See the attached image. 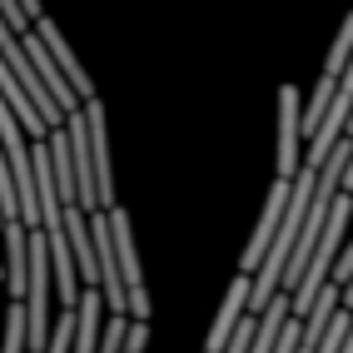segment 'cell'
I'll use <instances>...</instances> for the list:
<instances>
[{"label": "cell", "mask_w": 353, "mask_h": 353, "mask_svg": "<svg viewBox=\"0 0 353 353\" xmlns=\"http://www.w3.org/2000/svg\"><path fill=\"white\" fill-rule=\"evenodd\" d=\"M254 343H259V314L249 309L239 319V328H234V339H229V353H254Z\"/></svg>", "instance_id": "cell-11"}, {"label": "cell", "mask_w": 353, "mask_h": 353, "mask_svg": "<svg viewBox=\"0 0 353 353\" xmlns=\"http://www.w3.org/2000/svg\"><path fill=\"white\" fill-rule=\"evenodd\" d=\"M100 303L110 309V299H105V289L100 284H85V294H80V339H75V348L80 353H100Z\"/></svg>", "instance_id": "cell-7"}, {"label": "cell", "mask_w": 353, "mask_h": 353, "mask_svg": "<svg viewBox=\"0 0 353 353\" xmlns=\"http://www.w3.org/2000/svg\"><path fill=\"white\" fill-rule=\"evenodd\" d=\"M145 348H150V319H134L130 339H125V353H145Z\"/></svg>", "instance_id": "cell-12"}, {"label": "cell", "mask_w": 353, "mask_h": 353, "mask_svg": "<svg viewBox=\"0 0 353 353\" xmlns=\"http://www.w3.org/2000/svg\"><path fill=\"white\" fill-rule=\"evenodd\" d=\"M30 348V309L26 299H10V314H6V353Z\"/></svg>", "instance_id": "cell-8"}, {"label": "cell", "mask_w": 353, "mask_h": 353, "mask_svg": "<svg viewBox=\"0 0 353 353\" xmlns=\"http://www.w3.org/2000/svg\"><path fill=\"white\" fill-rule=\"evenodd\" d=\"M303 154H309V130L299 110V85H279V174L299 179Z\"/></svg>", "instance_id": "cell-1"}, {"label": "cell", "mask_w": 353, "mask_h": 353, "mask_svg": "<svg viewBox=\"0 0 353 353\" xmlns=\"http://www.w3.org/2000/svg\"><path fill=\"white\" fill-rule=\"evenodd\" d=\"M0 100H6V110L15 114L20 125H26V134H30V139H45V134L55 130V125H50V114H45V110H40V100L30 95L26 85H20L15 70H0Z\"/></svg>", "instance_id": "cell-5"}, {"label": "cell", "mask_w": 353, "mask_h": 353, "mask_svg": "<svg viewBox=\"0 0 353 353\" xmlns=\"http://www.w3.org/2000/svg\"><path fill=\"white\" fill-rule=\"evenodd\" d=\"M343 190H353V164H348V174H343Z\"/></svg>", "instance_id": "cell-14"}, {"label": "cell", "mask_w": 353, "mask_h": 353, "mask_svg": "<svg viewBox=\"0 0 353 353\" xmlns=\"http://www.w3.org/2000/svg\"><path fill=\"white\" fill-rule=\"evenodd\" d=\"M289 194H294V179L279 174V179L269 184V194H264V214H259V224H254V234H249V244H244V254H239V269L259 274V264H264V254H269V244H274L279 224H284Z\"/></svg>", "instance_id": "cell-2"}, {"label": "cell", "mask_w": 353, "mask_h": 353, "mask_svg": "<svg viewBox=\"0 0 353 353\" xmlns=\"http://www.w3.org/2000/svg\"><path fill=\"white\" fill-rule=\"evenodd\" d=\"M114 219V244H120V269H125V289H130V314L150 319V289H145V269H139V244H134V224L120 204H110Z\"/></svg>", "instance_id": "cell-3"}, {"label": "cell", "mask_w": 353, "mask_h": 353, "mask_svg": "<svg viewBox=\"0 0 353 353\" xmlns=\"http://www.w3.org/2000/svg\"><path fill=\"white\" fill-rule=\"evenodd\" d=\"M35 30H40V35H45V45H50V50H55V60H60V70H65V75H70V80H75V90H80V95H85V100H95V80H90V75H85V65L75 60V50H70V40L60 35V26H55V20H50V15H40V20H35Z\"/></svg>", "instance_id": "cell-6"}, {"label": "cell", "mask_w": 353, "mask_h": 353, "mask_svg": "<svg viewBox=\"0 0 353 353\" xmlns=\"http://www.w3.org/2000/svg\"><path fill=\"white\" fill-rule=\"evenodd\" d=\"M249 294H254V274L239 269V274L229 279V289H224V299H219V314H214V328H209V339H204L209 353H229L234 328H239V319L249 314Z\"/></svg>", "instance_id": "cell-4"}, {"label": "cell", "mask_w": 353, "mask_h": 353, "mask_svg": "<svg viewBox=\"0 0 353 353\" xmlns=\"http://www.w3.org/2000/svg\"><path fill=\"white\" fill-rule=\"evenodd\" d=\"M130 323H134V314H125V309H110V319H105V328H100V353H125Z\"/></svg>", "instance_id": "cell-10"}, {"label": "cell", "mask_w": 353, "mask_h": 353, "mask_svg": "<svg viewBox=\"0 0 353 353\" xmlns=\"http://www.w3.org/2000/svg\"><path fill=\"white\" fill-rule=\"evenodd\" d=\"M26 10H30V15H35V20H40V15H45V6H40V0H26Z\"/></svg>", "instance_id": "cell-13"}, {"label": "cell", "mask_w": 353, "mask_h": 353, "mask_svg": "<svg viewBox=\"0 0 353 353\" xmlns=\"http://www.w3.org/2000/svg\"><path fill=\"white\" fill-rule=\"evenodd\" d=\"M75 339H80V303H75V309H60V319L50 328V348H45V353H70Z\"/></svg>", "instance_id": "cell-9"}]
</instances>
